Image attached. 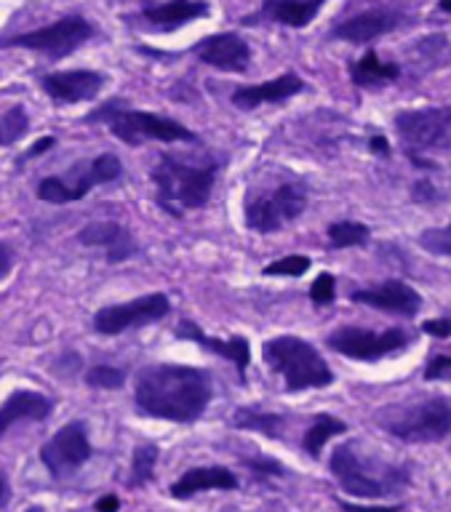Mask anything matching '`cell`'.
Returning a JSON list of instances; mask_svg holds the SVG:
<instances>
[{
  "label": "cell",
  "mask_w": 451,
  "mask_h": 512,
  "mask_svg": "<svg viewBox=\"0 0 451 512\" xmlns=\"http://www.w3.org/2000/svg\"><path fill=\"white\" fill-rule=\"evenodd\" d=\"M209 11V3H198V0H169V3H145L142 6V19L153 30L171 32L195 22V19H201Z\"/></svg>",
  "instance_id": "cell-20"
},
{
  "label": "cell",
  "mask_w": 451,
  "mask_h": 512,
  "mask_svg": "<svg viewBox=\"0 0 451 512\" xmlns=\"http://www.w3.org/2000/svg\"><path fill=\"white\" fill-rule=\"evenodd\" d=\"M102 75L91 70H67V72H51L43 75L41 88L62 104H75V102H91L94 96L102 91Z\"/></svg>",
  "instance_id": "cell-15"
},
{
  "label": "cell",
  "mask_w": 451,
  "mask_h": 512,
  "mask_svg": "<svg viewBox=\"0 0 451 512\" xmlns=\"http://www.w3.org/2000/svg\"><path fill=\"white\" fill-rule=\"evenodd\" d=\"M355 304H366V307H374V310L395 312V315H403V318H411L417 315L419 307H422V296L403 280H387L377 288H363V291H355L353 294Z\"/></svg>",
  "instance_id": "cell-16"
},
{
  "label": "cell",
  "mask_w": 451,
  "mask_h": 512,
  "mask_svg": "<svg viewBox=\"0 0 451 512\" xmlns=\"http://www.w3.org/2000/svg\"><path fill=\"white\" fill-rule=\"evenodd\" d=\"M121 160L115 155H99L86 166H73L65 176H46L38 184V198L46 203H73L89 195L97 184L115 182L121 176Z\"/></svg>",
  "instance_id": "cell-9"
},
{
  "label": "cell",
  "mask_w": 451,
  "mask_h": 512,
  "mask_svg": "<svg viewBox=\"0 0 451 512\" xmlns=\"http://www.w3.org/2000/svg\"><path fill=\"white\" fill-rule=\"evenodd\" d=\"M307 270H310V259H307V256L291 254L278 259V262L267 264L265 275H270V278H275V275H281V278H299V275H305Z\"/></svg>",
  "instance_id": "cell-31"
},
{
  "label": "cell",
  "mask_w": 451,
  "mask_h": 512,
  "mask_svg": "<svg viewBox=\"0 0 451 512\" xmlns=\"http://www.w3.org/2000/svg\"><path fill=\"white\" fill-rule=\"evenodd\" d=\"M283 419L281 414H270V411H259V408H238L230 416V424L238 430H254L262 432L267 438H281L283 435Z\"/></svg>",
  "instance_id": "cell-27"
},
{
  "label": "cell",
  "mask_w": 451,
  "mask_h": 512,
  "mask_svg": "<svg viewBox=\"0 0 451 512\" xmlns=\"http://www.w3.org/2000/svg\"><path fill=\"white\" fill-rule=\"evenodd\" d=\"M91 440L86 422H70L57 430L41 448V462L51 472V478L65 480L89 462Z\"/></svg>",
  "instance_id": "cell-11"
},
{
  "label": "cell",
  "mask_w": 451,
  "mask_h": 512,
  "mask_svg": "<svg viewBox=\"0 0 451 512\" xmlns=\"http://www.w3.org/2000/svg\"><path fill=\"white\" fill-rule=\"evenodd\" d=\"M155 462H158V448H155L153 443L134 448V456H131L129 486L139 488V486H145L147 480H153Z\"/></svg>",
  "instance_id": "cell-28"
},
{
  "label": "cell",
  "mask_w": 451,
  "mask_h": 512,
  "mask_svg": "<svg viewBox=\"0 0 451 512\" xmlns=\"http://www.w3.org/2000/svg\"><path fill=\"white\" fill-rule=\"evenodd\" d=\"M118 510H121V499L113 494L102 496V499L97 502V512H118Z\"/></svg>",
  "instance_id": "cell-40"
},
{
  "label": "cell",
  "mask_w": 451,
  "mask_h": 512,
  "mask_svg": "<svg viewBox=\"0 0 451 512\" xmlns=\"http://www.w3.org/2000/svg\"><path fill=\"white\" fill-rule=\"evenodd\" d=\"M323 3L318 0H267L262 3L265 11L273 22L286 24V27H307L315 16L321 14Z\"/></svg>",
  "instance_id": "cell-24"
},
{
  "label": "cell",
  "mask_w": 451,
  "mask_h": 512,
  "mask_svg": "<svg viewBox=\"0 0 451 512\" xmlns=\"http://www.w3.org/2000/svg\"><path fill=\"white\" fill-rule=\"evenodd\" d=\"M91 35H94V27H91L89 19L81 14H70L57 19L49 27L6 38L3 48H30V51H43L51 59H62V56H70L73 51H78Z\"/></svg>",
  "instance_id": "cell-10"
},
{
  "label": "cell",
  "mask_w": 451,
  "mask_h": 512,
  "mask_svg": "<svg viewBox=\"0 0 451 512\" xmlns=\"http://www.w3.org/2000/svg\"><path fill=\"white\" fill-rule=\"evenodd\" d=\"M219 166L217 160H185L171 152H163L158 166L153 168L155 200L158 206L171 216H182L185 211L206 206L211 195V187L217 182Z\"/></svg>",
  "instance_id": "cell-2"
},
{
  "label": "cell",
  "mask_w": 451,
  "mask_h": 512,
  "mask_svg": "<svg viewBox=\"0 0 451 512\" xmlns=\"http://www.w3.org/2000/svg\"><path fill=\"white\" fill-rule=\"evenodd\" d=\"M422 331H425V334L438 336V339H446V336H451V318L427 320L425 326H422Z\"/></svg>",
  "instance_id": "cell-36"
},
{
  "label": "cell",
  "mask_w": 451,
  "mask_h": 512,
  "mask_svg": "<svg viewBox=\"0 0 451 512\" xmlns=\"http://www.w3.org/2000/svg\"><path fill=\"white\" fill-rule=\"evenodd\" d=\"M193 54L203 64L222 72H246L251 62L249 43L235 32H219V35L203 38L193 46Z\"/></svg>",
  "instance_id": "cell-14"
},
{
  "label": "cell",
  "mask_w": 451,
  "mask_h": 512,
  "mask_svg": "<svg viewBox=\"0 0 451 512\" xmlns=\"http://www.w3.org/2000/svg\"><path fill=\"white\" fill-rule=\"evenodd\" d=\"M27 512H43V510H41V507H33V510H27Z\"/></svg>",
  "instance_id": "cell-44"
},
{
  "label": "cell",
  "mask_w": 451,
  "mask_h": 512,
  "mask_svg": "<svg viewBox=\"0 0 451 512\" xmlns=\"http://www.w3.org/2000/svg\"><path fill=\"white\" fill-rule=\"evenodd\" d=\"M177 336L179 339H190V342L201 344L203 350L217 352V355H222V358L230 360V363L238 368L241 379L246 376V368H249V360H251V347L246 336L217 339V336L203 334L201 328H198V323H193V320H182V323L177 326Z\"/></svg>",
  "instance_id": "cell-19"
},
{
  "label": "cell",
  "mask_w": 451,
  "mask_h": 512,
  "mask_svg": "<svg viewBox=\"0 0 451 512\" xmlns=\"http://www.w3.org/2000/svg\"><path fill=\"white\" fill-rule=\"evenodd\" d=\"M0 262H3L0 272H3V278H6V275H9V270H11V248H9V243H3V246H0Z\"/></svg>",
  "instance_id": "cell-42"
},
{
  "label": "cell",
  "mask_w": 451,
  "mask_h": 512,
  "mask_svg": "<svg viewBox=\"0 0 451 512\" xmlns=\"http://www.w3.org/2000/svg\"><path fill=\"white\" fill-rule=\"evenodd\" d=\"M171 312V302L166 294H145L139 299H131L126 304H113V307H102L94 315V328L99 334L115 336L123 334L126 328H139L158 323Z\"/></svg>",
  "instance_id": "cell-13"
},
{
  "label": "cell",
  "mask_w": 451,
  "mask_h": 512,
  "mask_svg": "<svg viewBox=\"0 0 451 512\" xmlns=\"http://www.w3.org/2000/svg\"><path fill=\"white\" fill-rule=\"evenodd\" d=\"M395 131L406 144L411 160L417 166H427L425 152L446 150L451 144V107H425L406 110L395 115Z\"/></svg>",
  "instance_id": "cell-8"
},
{
  "label": "cell",
  "mask_w": 451,
  "mask_h": 512,
  "mask_svg": "<svg viewBox=\"0 0 451 512\" xmlns=\"http://www.w3.org/2000/svg\"><path fill=\"white\" fill-rule=\"evenodd\" d=\"M419 243L427 248V251H433V254H443L451 256V224L446 230H427Z\"/></svg>",
  "instance_id": "cell-33"
},
{
  "label": "cell",
  "mask_w": 451,
  "mask_h": 512,
  "mask_svg": "<svg viewBox=\"0 0 451 512\" xmlns=\"http://www.w3.org/2000/svg\"><path fill=\"white\" fill-rule=\"evenodd\" d=\"M339 510L342 512H401V504H393V507H361V504L339 502Z\"/></svg>",
  "instance_id": "cell-38"
},
{
  "label": "cell",
  "mask_w": 451,
  "mask_h": 512,
  "mask_svg": "<svg viewBox=\"0 0 451 512\" xmlns=\"http://www.w3.org/2000/svg\"><path fill=\"white\" fill-rule=\"evenodd\" d=\"M307 206V190L302 182H283L270 190L249 192L246 198V227L259 235L281 232Z\"/></svg>",
  "instance_id": "cell-7"
},
{
  "label": "cell",
  "mask_w": 451,
  "mask_h": 512,
  "mask_svg": "<svg viewBox=\"0 0 451 512\" xmlns=\"http://www.w3.org/2000/svg\"><path fill=\"white\" fill-rule=\"evenodd\" d=\"M379 427L406 443H433L451 432L449 400H422L417 406L385 408L377 416Z\"/></svg>",
  "instance_id": "cell-6"
},
{
  "label": "cell",
  "mask_w": 451,
  "mask_h": 512,
  "mask_svg": "<svg viewBox=\"0 0 451 512\" xmlns=\"http://www.w3.org/2000/svg\"><path fill=\"white\" fill-rule=\"evenodd\" d=\"M371 152L374 155H382V158H387L390 155V147H387V139L385 136H371Z\"/></svg>",
  "instance_id": "cell-41"
},
{
  "label": "cell",
  "mask_w": 451,
  "mask_h": 512,
  "mask_svg": "<svg viewBox=\"0 0 451 512\" xmlns=\"http://www.w3.org/2000/svg\"><path fill=\"white\" fill-rule=\"evenodd\" d=\"M441 8H443V11H449V14H451V0H443Z\"/></svg>",
  "instance_id": "cell-43"
},
{
  "label": "cell",
  "mask_w": 451,
  "mask_h": 512,
  "mask_svg": "<svg viewBox=\"0 0 451 512\" xmlns=\"http://www.w3.org/2000/svg\"><path fill=\"white\" fill-rule=\"evenodd\" d=\"M411 336L403 328H387V331H369V328L345 326L337 328L329 336V347L355 360H379L409 347Z\"/></svg>",
  "instance_id": "cell-12"
},
{
  "label": "cell",
  "mask_w": 451,
  "mask_h": 512,
  "mask_svg": "<svg viewBox=\"0 0 451 512\" xmlns=\"http://www.w3.org/2000/svg\"><path fill=\"white\" fill-rule=\"evenodd\" d=\"M425 379H451V358L435 355L425 368Z\"/></svg>",
  "instance_id": "cell-35"
},
{
  "label": "cell",
  "mask_w": 451,
  "mask_h": 512,
  "mask_svg": "<svg viewBox=\"0 0 451 512\" xmlns=\"http://www.w3.org/2000/svg\"><path fill=\"white\" fill-rule=\"evenodd\" d=\"M89 123L94 120H105L110 131H113L123 144L139 147L145 142H195L198 136L187 126L177 123L171 118H161L155 112L145 110H129L126 102H107L97 112H91Z\"/></svg>",
  "instance_id": "cell-5"
},
{
  "label": "cell",
  "mask_w": 451,
  "mask_h": 512,
  "mask_svg": "<svg viewBox=\"0 0 451 512\" xmlns=\"http://www.w3.org/2000/svg\"><path fill=\"white\" fill-rule=\"evenodd\" d=\"M305 88V80L294 75V72H286V75H278L275 80H265V83H257V86H241L233 91V104L238 110H254L259 104L267 102H283V99H291L294 94H299Z\"/></svg>",
  "instance_id": "cell-21"
},
{
  "label": "cell",
  "mask_w": 451,
  "mask_h": 512,
  "mask_svg": "<svg viewBox=\"0 0 451 512\" xmlns=\"http://www.w3.org/2000/svg\"><path fill=\"white\" fill-rule=\"evenodd\" d=\"M342 432H347V424L342 422V419H337V416L331 414H318L313 419V424L307 427L305 438H302V448H305L307 456L318 459L323 446H326L334 435H342Z\"/></svg>",
  "instance_id": "cell-26"
},
{
  "label": "cell",
  "mask_w": 451,
  "mask_h": 512,
  "mask_svg": "<svg viewBox=\"0 0 451 512\" xmlns=\"http://www.w3.org/2000/svg\"><path fill=\"white\" fill-rule=\"evenodd\" d=\"M331 475L345 488L347 494L358 499H382V496L398 494L409 483V467L403 464H387L377 456L361 451V443H339L329 462Z\"/></svg>",
  "instance_id": "cell-3"
},
{
  "label": "cell",
  "mask_w": 451,
  "mask_h": 512,
  "mask_svg": "<svg viewBox=\"0 0 451 512\" xmlns=\"http://www.w3.org/2000/svg\"><path fill=\"white\" fill-rule=\"evenodd\" d=\"M249 470L251 472H267V475H283V464L281 462H273V459H254L249 462Z\"/></svg>",
  "instance_id": "cell-37"
},
{
  "label": "cell",
  "mask_w": 451,
  "mask_h": 512,
  "mask_svg": "<svg viewBox=\"0 0 451 512\" xmlns=\"http://www.w3.org/2000/svg\"><path fill=\"white\" fill-rule=\"evenodd\" d=\"M78 240L83 246L102 248L107 256V262H126L131 256L137 254V240L131 235L123 224L118 222H94L89 227H83L78 232Z\"/></svg>",
  "instance_id": "cell-18"
},
{
  "label": "cell",
  "mask_w": 451,
  "mask_h": 512,
  "mask_svg": "<svg viewBox=\"0 0 451 512\" xmlns=\"http://www.w3.org/2000/svg\"><path fill=\"white\" fill-rule=\"evenodd\" d=\"M238 488V478L227 467L211 464V467H193L171 486L174 499H190L203 491H233Z\"/></svg>",
  "instance_id": "cell-22"
},
{
  "label": "cell",
  "mask_w": 451,
  "mask_h": 512,
  "mask_svg": "<svg viewBox=\"0 0 451 512\" xmlns=\"http://www.w3.org/2000/svg\"><path fill=\"white\" fill-rule=\"evenodd\" d=\"M262 358L267 368L286 382L289 392L323 390L334 382L331 368L321 358V352L302 336H273L262 344Z\"/></svg>",
  "instance_id": "cell-4"
},
{
  "label": "cell",
  "mask_w": 451,
  "mask_h": 512,
  "mask_svg": "<svg viewBox=\"0 0 451 512\" xmlns=\"http://www.w3.org/2000/svg\"><path fill=\"white\" fill-rule=\"evenodd\" d=\"M51 403L46 395L33 390H19L6 398L3 411H0V432H9L19 422H41L51 414Z\"/></svg>",
  "instance_id": "cell-23"
},
{
  "label": "cell",
  "mask_w": 451,
  "mask_h": 512,
  "mask_svg": "<svg viewBox=\"0 0 451 512\" xmlns=\"http://www.w3.org/2000/svg\"><path fill=\"white\" fill-rule=\"evenodd\" d=\"M369 240V227L361 222H337L329 227L331 248L363 246Z\"/></svg>",
  "instance_id": "cell-29"
},
{
  "label": "cell",
  "mask_w": 451,
  "mask_h": 512,
  "mask_svg": "<svg viewBox=\"0 0 451 512\" xmlns=\"http://www.w3.org/2000/svg\"><path fill=\"white\" fill-rule=\"evenodd\" d=\"M123 382H126V374L113 366H94L86 374V384L97 387V390H118V387H123Z\"/></svg>",
  "instance_id": "cell-32"
},
{
  "label": "cell",
  "mask_w": 451,
  "mask_h": 512,
  "mask_svg": "<svg viewBox=\"0 0 451 512\" xmlns=\"http://www.w3.org/2000/svg\"><path fill=\"white\" fill-rule=\"evenodd\" d=\"M54 144H57V139H54V136H43V139H38V142H35L33 147H30V150L25 152V160L38 158V155H43V152H46V150H51Z\"/></svg>",
  "instance_id": "cell-39"
},
{
  "label": "cell",
  "mask_w": 451,
  "mask_h": 512,
  "mask_svg": "<svg viewBox=\"0 0 451 512\" xmlns=\"http://www.w3.org/2000/svg\"><path fill=\"white\" fill-rule=\"evenodd\" d=\"M350 75H353V83L361 88H382L387 83H393L398 75H401V67L393 62H382L377 56V51H366L363 59L350 67Z\"/></svg>",
  "instance_id": "cell-25"
},
{
  "label": "cell",
  "mask_w": 451,
  "mask_h": 512,
  "mask_svg": "<svg viewBox=\"0 0 451 512\" xmlns=\"http://www.w3.org/2000/svg\"><path fill=\"white\" fill-rule=\"evenodd\" d=\"M134 400L142 414L169 422H195L201 419L211 400V379L201 368L158 363L139 371Z\"/></svg>",
  "instance_id": "cell-1"
},
{
  "label": "cell",
  "mask_w": 451,
  "mask_h": 512,
  "mask_svg": "<svg viewBox=\"0 0 451 512\" xmlns=\"http://www.w3.org/2000/svg\"><path fill=\"white\" fill-rule=\"evenodd\" d=\"M27 128H30V118H27L25 107H19V104L11 107V110L3 112V120H0V144L11 147L27 134Z\"/></svg>",
  "instance_id": "cell-30"
},
{
  "label": "cell",
  "mask_w": 451,
  "mask_h": 512,
  "mask_svg": "<svg viewBox=\"0 0 451 512\" xmlns=\"http://www.w3.org/2000/svg\"><path fill=\"white\" fill-rule=\"evenodd\" d=\"M334 291H337V280L331 272H321L315 283L310 286V296L315 304H331L334 302Z\"/></svg>",
  "instance_id": "cell-34"
},
{
  "label": "cell",
  "mask_w": 451,
  "mask_h": 512,
  "mask_svg": "<svg viewBox=\"0 0 451 512\" xmlns=\"http://www.w3.org/2000/svg\"><path fill=\"white\" fill-rule=\"evenodd\" d=\"M401 24L403 14H398L393 8H371V11H363V14L347 19V22L334 24L331 38L347 40V43H366V40H374L379 35L393 32Z\"/></svg>",
  "instance_id": "cell-17"
}]
</instances>
